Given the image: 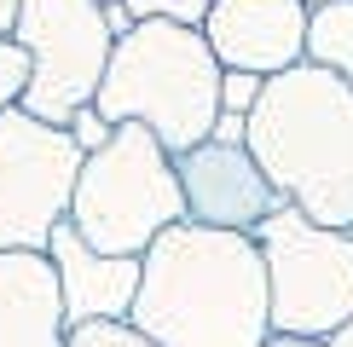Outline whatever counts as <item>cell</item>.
<instances>
[{
	"label": "cell",
	"instance_id": "1",
	"mask_svg": "<svg viewBox=\"0 0 353 347\" xmlns=\"http://www.w3.org/2000/svg\"><path fill=\"white\" fill-rule=\"evenodd\" d=\"M128 324L157 347H267V260L249 231L180 220L139 255Z\"/></svg>",
	"mask_w": 353,
	"mask_h": 347
},
{
	"label": "cell",
	"instance_id": "2",
	"mask_svg": "<svg viewBox=\"0 0 353 347\" xmlns=\"http://www.w3.org/2000/svg\"><path fill=\"white\" fill-rule=\"evenodd\" d=\"M249 162L284 209L313 226L353 231V87L296 64L261 87L243 134Z\"/></svg>",
	"mask_w": 353,
	"mask_h": 347
},
{
	"label": "cell",
	"instance_id": "3",
	"mask_svg": "<svg viewBox=\"0 0 353 347\" xmlns=\"http://www.w3.org/2000/svg\"><path fill=\"white\" fill-rule=\"evenodd\" d=\"M93 110L110 127L139 122L174 162L197 145H209L220 116V64L203 29L134 23V35H122L110 47Z\"/></svg>",
	"mask_w": 353,
	"mask_h": 347
},
{
	"label": "cell",
	"instance_id": "4",
	"mask_svg": "<svg viewBox=\"0 0 353 347\" xmlns=\"http://www.w3.org/2000/svg\"><path fill=\"white\" fill-rule=\"evenodd\" d=\"M180 220H185V191L174 174V156L139 122H122L105 151L81 162L76 197H70V226L81 231L87 249L139 260Z\"/></svg>",
	"mask_w": 353,
	"mask_h": 347
},
{
	"label": "cell",
	"instance_id": "5",
	"mask_svg": "<svg viewBox=\"0 0 353 347\" xmlns=\"http://www.w3.org/2000/svg\"><path fill=\"white\" fill-rule=\"evenodd\" d=\"M249 238L267 260L272 336L330 341L353 318V231L313 226L296 209H272Z\"/></svg>",
	"mask_w": 353,
	"mask_h": 347
},
{
	"label": "cell",
	"instance_id": "6",
	"mask_svg": "<svg viewBox=\"0 0 353 347\" xmlns=\"http://www.w3.org/2000/svg\"><path fill=\"white\" fill-rule=\"evenodd\" d=\"M12 41L29 58V87L18 110L47 127H70V116L99 98L116 47L105 29V6L99 0H18Z\"/></svg>",
	"mask_w": 353,
	"mask_h": 347
},
{
	"label": "cell",
	"instance_id": "7",
	"mask_svg": "<svg viewBox=\"0 0 353 347\" xmlns=\"http://www.w3.org/2000/svg\"><path fill=\"white\" fill-rule=\"evenodd\" d=\"M81 145L12 105L0 116V255H47V238L70 220L81 180Z\"/></svg>",
	"mask_w": 353,
	"mask_h": 347
},
{
	"label": "cell",
	"instance_id": "8",
	"mask_svg": "<svg viewBox=\"0 0 353 347\" xmlns=\"http://www.w3.org/2000/svg\"><path fill=\"white\" fill-rule=\"evenodd\" d=\"M220 70H243V76H284L307 58V6L301 0H214L203 18Z\"/></svg>",
	"mask_w": 353,
	"mask_h": 347
},
{
	"label": "cell",
	"instance_id": "9",
	"mask_svg": "<svg viewBox=\"0 0 353 347\" xmlns=\"http://www.w3.org/2000/svg\"><path fill=\"white\" fill-rule=\"evenodd\" d=\"M180 191H185V220L191 226H214V231H255L272 209H284L278 191L267 185V174L249 162L243 145H197L180 162Z\"/></svg>",
	"mask_w": 353,
	"mask_h": 347
},
{
	"label": "cell",
	"instance_id": "10",
	"mask_svg": "<svg viewBox=\"0 0 353 347\" xmlns=\"http://www.w3.org/2000/svg\"><path fill=\"white\" fill-rule=\"evenodd\" d=\"M47 260L58 278V301H64V324H128V307L139 295V260L99 255L81 243L76 226H58L47 238Z\"/></svg>",
	"mask_w": 353,
	"mask_h": 347
},
{
	"label": "cell",
	"instance_id": "11",
	"mask_svg": "<svg viewBox=\"0 0 353 347\" xmlns=\"http://www.w3.org/2000/svg\"><path fill=\"white\" fill-rule=\"evenodd\" d=\"M0 347H70L47 255H0Z\"/></svg>",
	"mask_w": 353,
	"mask_h": 347
},
{
	"label": "cell",
	"instance_id": "12",
	"mask_svg": "<svg viewBox=\"0 0 353 347\" xmlns=\"http://www.w3.org/2000/svg\"><path fill=\"white\" fill-rule=\"evenodd\" d=\"M301 64H313V70L353 87V0L307 12V58Z\"/></svg>",
	"mask_w": 353,
	"mask_h": 347
},
{
	"label": "cell",
	"instance_id": "13",
	"mask_svg": "<svg viewBox=\"0 0 353 347\" xmlns=\"http://www.w3.org/2000/svg\"><path fill=\"white\" fill-rule=\"evenodd\" d=\"M134 23H174V29H203L214 0H122Z\"/></svg>",
	"mask_w": 353,
	"mask_h": 347
},
{
	"label": "cell",
	"instance_id": "14",
	"mask_svg": "<svg viewBox=\"0 0 353 347\" xmlns=\"http://www.w3.org/2000/svg\"><path fill=\"white\" fill-rule=\"evenodd\" d=\"M23 87H29V58L12 35H0V116L23 98Z\"/></svg>",
	"mask_w": 353,
	"mask_h": 347
},
{
	"label": "cell",
	"instance_id": "15",
	"mask_svg": "<svg viewBox=\"0 0 353 347\" xmlns=\"http://www.w3.org/2000/svg\"><path fill=\"white\" fill-rule=\"evenodd\" d=\"M261 76H243V70H220V116H249L261 98Z\"/></svg>",
	"mask_w": 353,
	"mask_h": 347
},
{
	"label": "cell",
	"instance_id": "16",
	"mask_svg": "<svg viewBox=\"0 0 353 347\" xmlns=\"http://www.w3.org/2000/svg\"><path fill=\"white\" fill-rule=\"evenodd\" d=\"M70 347H157V341H145L134 324H76Z\"/></svg>",
	"mask_w": 353,
	"mask_h": 347
},
{
	"label": "cell",
	"instance_id": "17",
	"mask_svg": "<svg viewBox=\"0 0 353 347\" xmlns=\"http://www.w3.org/2000/svg\"><path fill=\"white\" fill-rule=\"evenodd\" d=\"M64 134L81 145V156H93V151H105V145H110V134H116V127H110L93 105H87V110H76V116H70V127H64Z\"/></svg>",
	"mask_w": 353,
	"mask_h": 347
},
{
	"label": "cell",
	"instance_id": "18",
	"mask_svg": "<svg viewBox=\"0 0 353 347\" xmlns=\"http://www.w3.org/2000/svg\"><path fill=\"white\" fill-rule=\"evenodd\" d=\"M243 134H249V116H214V145H243Z\"/></svg>",
	"mask_w": 353,
	"mask_h": 347
},
{
	"label": "cell",
	"instance_id": "19",
	"mask_svg": "<svg viewBox=\"0 0 353 347\" xmlns=\"http://www.w3.org/2000/svg\"><path fill=\"white\" fill-rule=\"evenodd\" d=\"M105 29H110V41L134 35V18H128V6H105Z\"/></svg>",
	"mask_w": 353,
	"mask_h": 347
},
{
	"label": "cell",
	"instance_id": "20",
	"mask_svg": "<svg viewBox=\"0 0 353 347\" xmlns=\"http://www.w3.org/2000/svg\"><path fill=\"white\" fill-rule=\"evenodd\" d=\"M12 23H18V0H0V35H12Z\"/></svg>",
	"mask_w": 353,
	"mask_h": 347
},
{
	"label": "cell",
	"instance_id": "21",
	"mask_svg": "<svg viewBox=\"0 0 353 347\" xmlns=\"http://www.w3.org/2000/svg\"><path fill=\"white\" fill-rule=\"evenodd\" d=\"M267 347H325V341H307V336H267Z\"/></svg>",
	"mask_w": 353,
	"mask_h": 347
},
{
	"label": "cell",
	"instance_id": "22",
	"mask_svg": "<svg viewBox=\"0 0 353 347\" xmlns=\"http://www.w3.org/2000/svg\"><path fill=\"white\" fill-rule=\"evenodd\" d=\"M325 347H353V318H347V324H342V330H336V336H330Z\"/></svg>",
	"mask_w": 353,
	"mask_h": 347
},
{
	"label": "cell",
	"instance_id": "23",
	"mask_svg": "<svg viewBox=\"0 0 353 347\" xmlns=\"http://www.w3.org/2000/svg\"><path fill=\"white\" fill-rule=\"evenodd\" d=\"M301 6H307V12H319V6H336V0H301Z\"/></svg>",
	"mask_w": 353,
	"mask_h": 347
},
{
	"label": "cell",
	"instance_id": "24",
	"mask_svg": "<svg viewBox=\"0 0 353 347\" xmlns=\"http://www.w3.org/2000/svg\"><path fill=\"white\" fill-rule=\"evenodd\" d=\"M99 6H122V0H99Z\"/></svg>",
	"mask_w": 353,
	"mask_h": 347
}]
</instances>
